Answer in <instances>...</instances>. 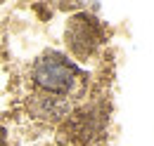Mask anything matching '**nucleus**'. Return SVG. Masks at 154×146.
Listing matches in <instances>:
<instances>
[{
    "label": "nucleus",
    "instance_id": "2",
    "mask_svg": "<svg viewBox=\"0 0 154 146\" xmlns=\"http://www.w3.org/2000/svg\"><path fill=\"white\" fill-rule=\"evenodd\" d=\"M0 146H7V132L2 125H0Z\"/></svg>",
    "mask_w": 154,
    "mask_h": 146
},
{
    "label": "nucleus",
    "instance_id": "1",
    "mask_svg": "<svg viewBox=\"0 0 154 146\" xmlns=\"http://www.w3.org/2000/svg\"><path fill=\"white\" fill-rule=\"evenodd\" d=\"M33 78L43 90L48 92H57L64 94L74 87V80H76V66L69 64L66 59L57 52H50V54L40 57L33 66Z\"/></svg>",
    "mask_w": 154,
    "mask_h": 146
}]
</instances>
